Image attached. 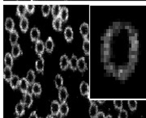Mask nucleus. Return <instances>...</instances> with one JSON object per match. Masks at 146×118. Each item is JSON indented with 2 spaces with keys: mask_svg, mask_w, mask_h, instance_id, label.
Here are the masks:
<instances>
[{
  "mask_svg": "<svg viewBox=\"0 0 146 118\" xmlns=\"http://www.w3.org/2000/svg\"><path fill=\"white\" fill-rule=\"evenodd\" d=\"M80 32L84 41H89V25L87 23H83L80 25Z\"/></svg>",
  "mask_w": 146,
  "mask_h": 118,
  "instance_id": "obj_1",
  "label": "nucleus"
},
{
  "mask_svg": "<svg viewBox=\"0 0 146 118\" xmlns=\"http://www.w3.org/2000/svg\"><path fill=\"white\" fill-rule=\"evenodd\" d=\"M21 102H22L25 106H26L28 108H30L33 103V96H32V94L29 92H27L26 93L24 94V96H23V100H21Z\"/></svg>",
  "mask_w": 146,
  "mask_h": 118,
  "instance_id": "obj_2",
  "label": "nucleus"
},
{
  "mask_svg": "<svg viewBox=\"0 0 146 118\" xmlns=\"http://www.w3.org/2000/svg\"><path fill=\"white\" fill-rule=\"evenodd\" d=\"M68 97V92L67 91V88L62 87L60 89H58V99L61 103L66 102L67 99Z\"/></svg>",
  "mask_w": 146,
  "mask_h": 118,
  "instance_id": "obj_3",
  "label": "nucleus"
},
{
  "mask_svg": "<svg viewBox=\"0 0 146 118\" xmlns=\"http://www.w3.org/2000/svg\"><path fill=\"white\" fill-rule=\"evenodd\" d=\"M30 83L28 82V80L26 79V78H22L20 82V85H19V88L21 90V92L23 94L26 93L28 92V89L29 87Z\"/></svg>",
  "mask_w": 146,
  "mask_h": 118,
  "instance_id": "obj_4",
  "label": "nucleus"
},
{
  "mask_svg": "<svg viewBox=\"0 0 146 118\" xmlns=\"http://www.w3.org/2000/svg\"><path fill=\"white\" fill-rule=\"evenodd\" d=\"M32 93L36 96V97H39L41 96V93H42V86L40 83L38 82H34L33 84V87H32Z\"/></svg>",
  "mask_w": 146,
  "mask_h": 118,
  "instance_id": "obj_5",
  "label": "nucleus"
},
{
  "mask_svg": "<svg viewBox=\"0 0 146 118\" xmlns=\"http://www.w3.org/2000/svg\"><path fill=\"white\" fill-rule=\"evenodd\" d=\"M45 44L43 43V41L41 40H38L36 42V45H35V51L38 54V55H42L43 53V52L45 50Z\"/></svg>",
  "mask_w": 146,
  "mask_h": 118,
  "instance_id": "obj_6",
  "label": "nucleus"
},
{
  "mask_svg": "<svg viewBox=\"0 0 146 118\" xmlns=\"http://www.w3.org/2000/svg\"><path fill=\"white\" fill-rule=\"evenodd\" d=\"M59 108H60L59 103L58 102L57 100L52 101V103H51V107H50L52 116H58L59 114Z\"/></svg>",
  "mask_w": 146,
  "mask_h": 118,
  "instance_id": "obj_7",
  "label": "nucleus"
},
{
  "mask_svg": "<svg viewBox=\"0 0 146 118\" xmlns=\"http://www.w3.org/2000/svg\"><path fill=\"white\" fill-rule=\"evenodd\" d=\"M69 67V59L67 55H63L60 57V68L62 71H66Z\"/></svg>",
  "mask_w": 146,
  "mask_h": 118,
  "instance_id": "obj_8",
  "label": "nucleus"
},
{
  "mask_svg": "<svg viewBox=\"0 0 146 118\" xmlns=\"http://www.w3.org/2000/svg\"><path fill=\"white\" fill-rule=\"evenodd\" d=\"M64 37L68 42H71L73 40V31L70 26H68L64 30Z\"/></svg>",
  "mask_w": 146,
  "mask_h": 118,
  "instance_id": "obj_9",
  "label": "nucleus"
},
{
  "mask_svg": "<svg viewBox=\"0 0 146 118\" xmlns=\"http://www.w3.org/2000/svg\"><path fill=\"white\" fill-rule=\"evenodd\" d=\"M20 82H21V79H20L19 76L18 75H13V77L11 78V79L9 81V83H10V86L11 87V88L13 90H15V89L19 87Z\"/></svg>",
  "mask_w": 146,
  "mask_h": 118,
  "instance_id": "obj_10",
  "label": "nucleus"
},
{
  "mask_svg": "<svg viewBox=\"0 0 146 118\" xmlns=\"http://www.w3.org/2000/svg\"><path fill=\"white\" fill-rule=\"evenodd\" d=\"M40 34L41 32L38 30L37 28H32L31 32H30V37H31L32 41H37L39 40V37H40Z\"/></svg>",
  "mask_w": 146,
  "mask_h": 118,
  "instance_id": "obj_11",
  "label": "nucleus"
},
{
  "mask_svg": "<svg viewBox=\"0 0 146 118\" xmlns=\"http://www.w3.org/2000/svg\"><path fill=\"white\" fill-rule=\"evenodd\" d=\"M5 28L7 30V31H9L10 32H13L15 29V23H14V21L13 20L10 18V17H8V18H7L6 19L5 21Z\"/></svg>",
  "mask_w": 146,
  "mask_h": 118,
  "instance_id": "obj_12",
  "label": "nucleus"
},
{
  "mask_svg": "<svg viewBox=\"0 0 146 118\" xmlns=\"http://www.w3.org/2000/svg\"><path fill=\"white\" fill-rule=\"evenodd\" d=\"M27 12L26 5L21 4V5L17 6V10H16V15L18 16H20L21 19L25 17V14Z\"/></svg>",
  "mask_w": 146,
  "mask_h": 118,
  "instance_id": "obj_13",
  "label": "nucleus"
},
{
  "mask_svg": "<svg viewBox=\"0 0 146 118\" xmlns=\"http://www.w3.org/2000/svg\"><path fill=\"white\" fill-rule=\"evenodd\" d=\"M21 54H22V50H21V45L19 44L13 45L12 49H11V55H12V57L14 58H17Z\"/></svg>",
  "mask_w": 146,
  "mask_h": 118,
  "instance_id": "obj_14",
  "label": "nucleus"
},
{
  "mask_svg": "<svg viewBox=\"0 0 146 118\" xmlns=\"http://www.w3.org/2000/svg\"><path fill=\"white\" fill-rule=\"evenodd\" d=\"M20 28H21V30L22 32L25 33L28 29H29V20L26 17H24L21 20L20 22Z\"/></svg>",
  "mask_w": 146,
  "mask_h": 118,
  "instance_id": "obj_15",
  "label": "nucleus"
},
{
  "mask_svg": "<svg viewBox=\"0 0 146 118\" xmlns=\"http://www.w3.org/2000/svg\"><path fill=\"white\" fill-rule=\"evenodd\" d=\"M54 41H53L52 37H49L47 39L46 42L45 44V48H46V50L47 53H52L53 49H54Z\"/></svg>",
  "mask_w": 146,
  "mask_h": 118,
  "instance_id": "obj_16",
  "label": "nucleus"
},
{
  "mask_svg": "<svg viewBox=\"0 0 146 118\" xmlns=\"http://www.w3.org/2000/svg\"><path fill=\"white\" fill-rule=\"evenodd\" d=\"M62 24H63V21L61 20V19L59 17L56 18V19H54V20H53V28H54V29L57 32L62 31Z\"/></svg>",
  "mask_w": 146,
  "mask_h": 118,
  "instance_id": "obj_17",
  "label": "nucleus"
},
{
  "mask_svg": "<svg viewBox=\"0 0 146 118\" xmlns=\"http://www.w3.org/2000/svg\"><path fill=\"white\" fill-rule=\"evenodd\" d=\"M69 111L68 103L66 102L62 103V104H60V108H59V114H60V117H63L67 116Z\"/></svg>",
  "mask_w": 146,
  "mask_h": 118,
  "instance_id": "obj_18",
  "label": "nucleus"
},
{
  "mask_svg": "<svg viewBox=\"0 0 146 118\" xmlns=\"http://www.w3.org/2000/svg\"><path fill=\"white\" fill-rule=\"evenodd\" d=\"M80 94L82 96H86L89 94V84L86 82H83L80 83Z\"/></svg>",
  "mask_w": 146,
  "mask_h": 118,
  "instance_id": "obj_19",
  "label": "nucleus"
},
{
  "mask_svg": "<svg viewBox=\"0 0 146 118\" xmlns=\"http://www.w3.org/2000/svg\"><path fill=\"white\" fill-rule=\"evenodd\" d=\"M68 16H69V11L68 9L66 7H63L61 9L60 11V15H59V18L61 19V20L63 22H67L68 20Z\"/></svg>",
  "mask_w": 146,
  "mask_h": 118,
  "instance_id": "obj_20",
  "label": "nucleus"
},
{
  "mask_svg": "<svg viewBox=\"0 0 146 118\" xmlns=\"http://www.w3.org/2000/svg\"><path fill=\"white\" fill-rule=\"evenodd\" d=\"M13 59H14V57H12L11 53H6L5 57H4V63H5L6 67L11 68L13 66Z\"/></svg>",
  "mask_w": 146,
  "mask_h": 118,
  "instance_id": "obj_21",
  "label": "nucleus"
},
{
  "mask_svg": "<svg viewBox=\"0 0 146 118\" xmlns=\"http://www.w3.org/2000/svg\"><path fill=\"white\" fill-rule=\"evenodd\" d=\"M18 38H19V35H18V32L16 30H14L13 32H10V42L11 45L13 46L15 45H17V41H18Z\"/></svg>",
  "mask_w": 146,
  "mask_h": 118,
  "instance_id": "obj_22",
  "label": "nucleus"
},
{
  "mask_svg": "<svg viewBox=\"0 0 146 118\" xmlns=\"http://www.w3.org/2000/svg\"><path fill=\"white\" fill-rule=\"evenodd\" d=\"M16 114L18 117H22L25 114V104L22 102H20L16 104Z\"/></svg>",
  "mask_w": 146,
  "mask_h": 118,
  "instance_id": "obj_23",
  "label": "nucleus"
},
{
  "mask_svg": "<svg viewBox=\"0 0 146 118\" xmlns=\"http://www.w3.org/2000/svg\"><path fill=\"white\" fill-rule=\"evenodd\" d=\"M77 65H78V59L75 55H72V58L69 60V67H71L73 71H75L77 70Z\"/></svg>",
  "mask_w": 146,
  "mask_h": 118,
  "instance_id": "obj_24",
  "label": "nucleus"
},
{
  "mask_svg": "<svg viewBox=\"0 0 146 118\" xmlns=\"http://www.w3.org/2000/svg\"><path fill=\"white\" fill-rule=\"evenodd\" d=\"M77 69L81 73L85 71V70H86V62H85V58L84 57H80V59H78Z\"/></svg>",
  "mask_w": 146,
  "mask_h": 118,
  "instance_id": "obj_25",
  "label": "nucleus"
},
{
  "mask_svg": "<svg viewBox=\"0 0 146 118\" xmlns=\"http://www.w3.org/2000/svg\"><path fill=\"white\" fill-rule=\"evenodd\" d=\"M11 68L5 67L4 70H3V78H4L5 80L8 81V82L11 79V78L13 77V74H12V72H11Z\"/></svg>",
  "mask_w": 146,
  "mask_h": 118,
  "instance_id": "obj_26",
  "label": "nucleus"
},
{
  "mask_svg": "<svg viewBox=\"0 0 146 118\" xmlns=\"http://www.w3.org/2000/svg\"><path fill=\"white\" fill-rule=\"evenodd\" d=\"M62 7L59 5H54L51 8V13H52V16L54 17V19H56L59 17L60 15V11H61Z\"/></svg>",
  "mask_w": 146,
  "mask_h": 118,
  "instance_id": "obj_27",
  "label": "nucleus"
},
{
  "mask_svg": "<svg viewBox=\"0 0 146 118\" xmlns=\"http://www.w3.org/2000/svg\"><path fill=\"white\" fill-rule=\"evenodd\" d=\"M35 78H36V75L34 74V71L33 70H29L28 71V73H27L26 76V79L28 80V82L33 85L34 83V82H35Z\"/></svg>",
  "mask_w": 146,
  "mask_h": 118,
  "instance_id": "obj_28",
  "label": "nucleus"
},
{
  "mask_svg": "<svg viewBox=\"0 0 146 118\" xmlns=\"http://www.w3.org/2000/svg\"><path fill=\"white\" fill-rule=\"evenodd\" d=\"M98 113V108L96 104H91L89 108V116L91 118H95Z\"/></svg>",
  "mask_w": 146,
  "mask_h": 118,
  "instance_id": "obj_29",
  "label": "nucleus"
},
{
  "mask_svg": "<svg viewBox=\"0 0 146 118\" xmlns=\"http://www.w3.org/2000/svg\"><path fill=\"white\" fill-rule=\"evenodd\" d=\"M36 71L39 73H43L44 71V59L43 58H40L36 62Z\"/></svg>",
  "mask_w": 146,
  "mask_h": 118,
  "instance_id": "obj_30",
  "label": "nucleus"
},
{
  "mask_svg": "<svg viewBox=\"0 0 146 118\" xmlns=\"http://www.w3.org/2000/svg\"><path fill=\"white\" fill-rule=\"evenodd\" d=\"M54 83H55V87H57L58 89H60L61 87H63V77L60 74H57L55 79H54Z\"/></svg>",
  "mask_w": 146,
  "mask_h": 118,
  "instance_id": "obj_31",
  "label": "nucleus"
},
{
  "mask_svg": "<svg viewBox=\"0 0 146 118\" xmlns=\"http://www.w3.org/2000/svg\"><path fill=\"white\" fill-rule=\"evenodd\" d=\"M83 50L85 54L89 55L90 53V42L89 41H84L83 43Z\"/></svg>",
  "mask_w": 146,
  "mask_h": 118,
  "instance_id": "obj_32",
  "label": "nucleus"
},
{
  "mask_svg": "<svg viewBox=\"0 0 146 118\" xmlns=\"http://www.w3.org/2000/svg\"><path fill=\"white\" fill-rule=\"evenodd\" d=\"M50 5H42V15L43 16H45V17H46L49 14H50Z\"/></svg>",
  "mask_w": 146,
  "mask_h": 118,
  "instance_id": "obj_33",
  "label": "nucleus"
},
{
  "mask_svg": "<svg viewBox=\"0 0 146 118\" xmlns=\"http://www.w3.org/2000/svg\"><path fill=\"white\" fill-rule=\"evenodd\" d=\"M127 104H128V107L130 108L131 111H135L137 108V102L136 100H128Z\"/></svg>",
  "mask_w": 146,
  "mask_h": 118,
  "instance_id": "obj_34",
  "label": "nucleus"
},
{
  "mask_svg": "<svg viewBox=\"0 0 146 118\" xmlns=\"http://www.w3.org/2000/svg\"><path fill=\"white\" fill-rule=\"evenodd\" d=\"M115 108L118 110H121L123 108V100H114Z\"/></svg>",
  "mask_w": 146,
  "mask_h": 118,
  "instance_id": "obj_35",
  "label": "nucleus"
},
{
  "mask_svg": "<svg viewBox=\"0 0 146 118\" xmlns=\"http://www.w3.org/2000/svg\"><path fill=\"white\" fill-rule=\"evenodd\" d=\"M128 117V114H127V112L126 111L125 109H121L119 112V118H127Z\"/></svg>",
  "mask_w": 146,
  "mask_h": 118,
  "instance_id": "obj_36",
  "label": "nucleus"
},
{
  "mask_svg": "<svg viewBox=\"0 0 146 118\" xmlns=\"http://www.w3.org/2000/svg\"><path fill=\"white\" fill-rule=\"evenodd\" d=\"M26 9H27V11H28L29 14H33V13L34 12V10H35V6L26 5Z\"/></svg>",
  "mask_w": 146,
  "mask_h": 118,
  "instance_id": "obj_37",
  "label": "nucleus"
},
{
  "mask_svg": "<svg viewBox=\"0 0 146 118\" xmlns=\"http://www.w3.org/2000/svg\"><path fill=\"white\" fill-rule=\"evenodd\" d=\"M105 117H106V116H105V114L103 112H98V115L96 116V117L95 118H105Z\"/></svg>",
  "mask_w": 146,
  "mask_h": 118,
  "instance_id": "obj_38",
  "label": "nucleus"
},
{
  "mask_svg": "<svg viewBox=\"0 0 146 118\" xmlns=\"http://www.w3.org/2000/svg\"><path fill=\"white\" fill-rule=\"evenodd\" d=\"M29 118H38L37 117V116H36V113L35 111H34V112H32L31 114H30V116H29Z\"/></svg>",
  "mask_w": 146,
  "mask_h": 118,
  "instance_id": "obj_39",
  "label": "nucleus"
},
{
  "mask_svg": "<svg viewBox=\"0 0 146 118\" xmlns=\"http://www.w3.org/2000/svg\"><path fill=\"white\" fill-rule=\"evenodd\" d=\"M46 118H54V116H52V115H48Z\"/></svg>",
  "mask_w": 146,
  "mask_h": 118,
  "instance_id": "obj_40",
  "label": "nucleus"
},
{
  "mask_svg": "<svg viewBox=\"0 0 146 118\" xmlns=\"http://www.w3.org/2000/svg\"><path fill=\"white\" fill-rule=\"evenodd\" d=\"M105 118H113V117H112V116H111V115H107V116H106Z\"/></svg>",
  "mask_w": 146,
  "mask_h": 118,
  "instance_id": "obj_41",
  "label": "nucleus"
},
{
  "mask_svg": "<svg viewBox=\"0 0 146 118\" xmlns=\"http://www.w3.org/2000/svg\"><path fill=\"white\" fill-rule=\"evenodd\" d=\"M104 102V100H98V103H103Z\"/></svg>",
  "mask_w": 146,
  "mask_h": 118,
  "instance_id": "obj_42",
  "label": "nucleus"
},
{
  "mask_svg": "<svg viewBox=\"0 0 146 118\" xmlns=\"http://www.w3.org/2000/svg\"><path fill=\"white\" fill-rule=\"evenodd\" d=\"M40 118H42V117H40Z\"/></svg>",
  "mask_w": 146,
  "mask_h": 118,
  "instance_id": "obj_43",
  "label": "nucleus"
}]
</instances>
